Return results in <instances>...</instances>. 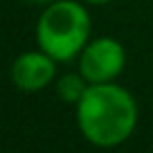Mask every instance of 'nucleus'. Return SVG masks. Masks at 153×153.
<instances>
[{
	"instance_id": "obj_1",
	"label": "nucleus",
	"mask_w": 153,
	"mask_h": 153,
	"mask_svg": "<svg viewBox=\"0 0 153 153\" xmlns=\"http://www.w3.org/2000/svg\"><path fill=\"white\" fill-rule=\"evenodd\" d=\"M76 124L95 146H120L137 126V104L126 88L113 81L90 83L76 104Z\"/></svg>"
},
{
	"instance_id": "obj_2",
	"label": "nucleus",
	"mask_w": 153,
	"mask_h": 153,
	"mask_svg": "<svg viewBox=\"0 0 153 153\" xmlns=\"http://www.w3.org/2000/svg\"><path fill=\"white\" fill-rule=\"evenodd\" d=\"M90 14L76 0H54L36 23V43L56 63L72 61L90 41Z\"/></svg>"
},
{
	"instance_id": "obj_3",
	"label": "nucleus",
	"mask_w": 153,
	"mask_h": 153,
	"mask_svg": "<svg viewBox=\"0 0 153 153\" xmlns=\"http://www.w3.org/2000/svg\"><path fill=\"white\" fill-rule=\"evenodd\" d=\"M126 65L124 45L117 38H97L90 41L79 54V72L88 83H108L122 74Z\"/></svg>"
},
{
	"instance_id": "obj_4",
	"label": "nucleus",
	"mask_w": 153,
	"mask_h": 153,
	"mask_svg": "<svg viewBox=\"0 0 153 153\" xmlns=\"http://www.w3.org/2000/svg\"><path fill=\"white\" fill-rule=\"evenodd\" d=\"M54 74H56V61L43 50L38 52H25L11 63V83L25 92H36L43 90L52 83Z\"/></svg>"
},
{
	"instance_id": "obj_5",
	"label": "nucleus",
	"mask_w": 153,
	"mask_h": 153,
	"mask_svg": "<svg viewBox=\"0 0 153 153\" xmlns=\"http://www.w3.org/2000/svg\"><path fill=\"white\" fill-rule=\"evenodd\" d=\"M88 79L79 72V74H65V76H61L59 79V83H56V92H59V97H61L65 104H79V99L83 97V92L88 90Z\"/></svg>"
},
{
	"instance_id": "obj_6",
	"label": "nucleus",
	"mask_w": 153,
	"mask_h": 153,
	"mask_svg": "<svg viewBox=\"0 0 153 153\" xmlns=\"http://www.w3.org/2000/svg\"><path fill=\"white\" fill-rule=\"evenodd\" d=\"M81 2H88V5H106L110 0H81Z\"/></svg>"
},
{
	"instance_id": "obj_7",
	"label": "nucleus",
	"mask_w": 153,
	"mask_h": 153,
	"mask_svg": "<svg viewBox=\"0 0 153 153\" xmlns=\"http://www.w3.org/2000/svg\"><path fill=\"white\" fill-rule=\"evenodd\" d=\"M27 2H34V5H50L54 0H27Z\"/></svg>"
}]
</instances>
